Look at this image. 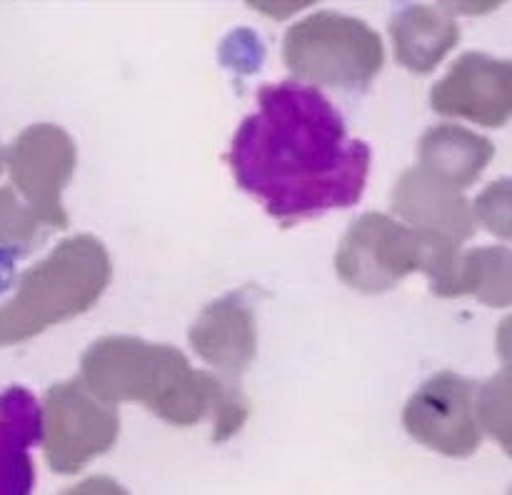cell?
Listing matches in <instances>:
<instances>
[{
	"instance_id": "cell-1",
	"label": "cell",
	"mask_w": 512,
	"mask_h": 495,
	"mask_svg": "<svg viewBox=\"0 0 512 495\" xmlns=\"http://www.w3.org/2000/svg\"><path fill=\"white\" fill-rule=\"evenodd\" d=\"M370 160L368 143L350 138L338 108L293 80L258 90V110L230 145L238 185L283 225L358 203Z\"/></svg>"
},
{
	"instance_id": "cell-2",
	"label": "cell",
	"mask_w": 512,
	"mask_h": 495,
	"mask_svg": "<svg viewBox=\"0 0 512 495\" xmlns=\"http://www.w3.org/2000/svg\"><path fill=\"white\" fill-rule=\"evenodd\" d=\"M80 383L110 405L140 403L175 428L213 420V443L233 438L250 415L235 380L195 370L173 345L135 335H105L80 358Z\"/></svg>"
},
{
	"instance_id": "cell-3",
	"label": "cell",
	"mask_w": 512,
	"mask_h": 495,
	"mask_svg": "<svg viewBox=\"0 0 512 495\" xmlns=\"http://www.w3.org/2000/svg\"><path fill=\"white\" fill-rule=\"evenodd\" d=\"M113 275L108 248L95 235L65 238L20 275L18 293L0 305V345H15L83 315Z\"/></svg>"
},
{
	"instance_id": "cell-4",
	"label": "cell",
	"mask_w": 512,
	"mask_h": 495,
	"mask_svg": "<svg viewBox=\"0 0 512 495\" xmlns=\"http://www.w3.org/2000/svg\"><path fill=\"white\" fill-rule=\"evenodd\" d=\"M283 60L303 83L365 88L385 63L380 35L353 15L320 10L288 28Z\"/></svg>"
},
{
	"instance_id": "cell-5",
	"label": "cell",
	"mask_w": 512,
	"mask_h": 495,
	"mask_svg": "<svg viewBox=\"0 0 512 495\" xmlns=\"http://www.w3.org/2000/svg\"><path fill=\"white\" fill-rule=\"evenodd\" d=\"M430 238L385 213H365L348 228L335 253V273L358 293H385L410 273H423Z\"/></svg>"
},
{
	"instance_id": "cell-6",
	"label": "cell",
	"mask_w": 512,
	"mask_h": 495,
	"mask_svg": "<svg viewBox=\"0 0 512 495\" xmlns=\"http://www.w3.org/2000/svg\"><path fill=\"white\" fill-rule=\"evenodd\" d=\"M40 410L45 460L60 475L80 473L118 440V408L95 398L78 378L50 385Z\"/></svg>"
},
{
	"instance_id": "cell-7",
	"label": "cell",
	"mask_w": 512,
	"mask_h": 495,
	"mask_svg": "<svg viewBox=\"0 0 512 495\" xmlns=\"http://www.w3.org/2000/svg\"><path fill=\"white\" fill-rule=\"evenodd\" d=\"M10 188L33 210L48 230L68 228L63 190L73 178L78 148L68 130L55 123H35L25 128L5 150Z\"/></svg>"
},
{
	"instance_id": "cell-8",
	"label": "cell",
	"mask_w": 512,
	"mask_h": 495,
	"mask_svg": "<svg viewBox=\"0 0 512 495\" xmlns=\"http://www.w3.org/2000/svg\"><path fill=\"white\" fill-rule=\"evenodd\" d=\"M478 385L453 370L435 373L408 398L403 425L410 438L448 458H468L480 448L483 428L475 413Z\"/></svg>"
},
{
	"instance_id": "cell-9",
	"label": "cell",
	"mask_w": 512,
	"mask_h": 495,
	"mask_svg": "<svg viewBox=\"0 0 512 495\" xmlns=\"http://www.w3.org/2000/svg\"><path fill=\"white\" fill-rule=\"evenodd\" d=\"M435 113L503 128L512 113V63L488 53H463L430 90Z\"/></svg>"
},
{
	"instance_id": "cell-10",
	"label": "cell",
	"mask_w": 512,
	"mask_h": 495,
	"mask_svg": "<svg viewBox=\"0 0 512 495\" xmlns=\"http://www.w3.org/2000/svg\"><path fill=\"white\" fill-rule=\"evenodd\" d=\"M393 213L410 230L445 243L463 245L478 230L473 203L463 190L440 183L420 168H408L393 188Z\"/></svg>"
},
{
	"instance_id": "cell-11",
	"label": "cell",
	"mask_w": 512,
	"mask_h": 495,
	"mask_svg": "<svg viewBox=\"0 0 512 495\" xmlns=\"http://www.w3.org/2000/svg\"><path fill=\"white\" fill-rule=\"evenodd\" d=\"M188 340L210 368L238 378L258 353V325L245 295L238 290L205 305L190 325Z\"/></svg>"
},
{
	"instance_id": "cell-12",
	"label": "cell",
	"mask_w": 512,
	"mask_h": 495,
	"mask_svg": "<svg viewBox=\"0 0 512 495\" xmlns=\"http://www.w3.org/2000/svg\"><path fill=\"white\" fill-rule=\"evenodd\" d=\"M43 438V410L30 390L10 385L0 393V495H30L35 463L30 448Z\"/></svg>"
},
{
	"instance_id": "cell-13",
	"label": "cell",
	"mask_w": 512,
	"mask_h": 495,
	"mask_svg": "<svg viewBox=\"0 0 512 495\" xmlns=\"http://www.w3.org/2000/svg\"><path fill=\"white\" fill-rule=\"evenodd\" d=\"M493 155L495 145L485 135L463 125L440 123L420 138L418 168L450 188L465 190L483 175Z\"/></svg>"
},
{
	"instance_id": "cell-14",
	"label": "cell",
	"mask_w": 512,
	"mask_h": 495,
	"mask_svg": "<svg viewBox=\"0 0 512 495\" xmlns=\"http://www.w3.org/2000/svg\"><path fill=\"white\" fill-rule=\"evenodd\" d=\"M395 58L413 73H430L458 45L460 28L443 5H405L390 18Z\"/></svg>"
},
{
	"instance_id": "cell-15",
	"label": "cell",
	"mask_w": 512,
	"mask_h": 495,
	"mask_svg": "<svg viewBox=\"0 0 512 495\" xmlns=\"http://www.w3.org/2000/svg\"><path fill=\"white\" fill-rule=\"evenodd\" d=\"M512 255L505 245H480L460 255L453 298L475 295L490 308H508L512 300Z\"/></svg>"
},
{
	"instance_id": "cell-16",
	"label": "cell",
	"mask_w": 512,
	"mask_h": 495,
	"mask_svg": "<svg viewBox=\"0 0 512 495\" xmlns=\"http://www.w3.org/2000/svg\"><path fill=\"white\" fill-rule=\"evenodd\" d=\"M45 240L43 223L10 185L0 188V245L28 253Z\"/></svg>"
},
{
	"instance_id": "cell-17",
	"label": "cell",
	"mask_w": 512,
	"mask_h": 495,
	"mask_svg": "<svg viewBox=\"0 0 512 495\" xmlns=\"http://www.w3.org/2000/svg\"><path fill=\"white\" fill-rule=\"evenodd\" d=\"M475 413H478L480 428L490 430L508 450L510 440V370L503 368L483 390L475 395Z\"/></svg>"
},
{
	"instance_id": "cell-18",
	"label": "cell",
	"mask_w": 512,
	"mask_h": 495,
	"mask_svg": "<svg viewBox=\"0 0 512 495\" xmlns=\"http://www.w3.org/2000/svg\"><path fill=\"white\" fill-rule=\"evenodd\" d=\"M475 223H483L490 233L510 238V180L500 178L478 195L473 205Z\"/></svg>"
},
{
	"instance_id": "cell-19",
	"label": "cell",
	"mask_w": 512,
	"mask_h": 495,
	"mask_svg": "<svg viewBox=\"0 0 512 495\" xmlns=\"http://www.w3.org/2000/svg\"><path fill=\"white\" fill-rule=\"evenodd\" d=\"M60 495H130L118 480L108 478V475H93V478L80 480L73 488L63 490Z\"/></svg>"
},
{
	"instance_id": "cell-20",
	"label": "cell",
	"mask_w": 512,
	"mask_h": 495,
	"mask_svg": "<svg viewBox=\"0 0 512 495\" xmlns=\"http://www.w3.org/2000/svg\"><path fill=\"white\" fill-rule=\"evenodd\" d=\"M3 165H5V150L3 145H0V173H3Z\"/></svg>"
}]
</instances>
